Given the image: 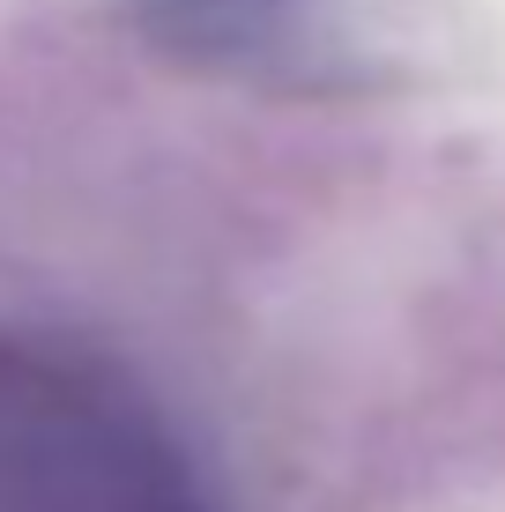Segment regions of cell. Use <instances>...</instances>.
I'll list each match as a JSON object with an SVG mask.
<instances>
[{"mask_svg": "<svg viewBox=\"0 0 505 512\" xmlns=\"http://www.w3.org/2000/svg\"><path fill=\"white\" fill-rule=\"evenodd\" d=\"M142 8L156 38L201 67L268 75L305 60V0H142Z\"/></svg>", "mask_w": 505, "mask_h": 512, "instance_id": "obj_1", "label": "cell"}]
</instances>
